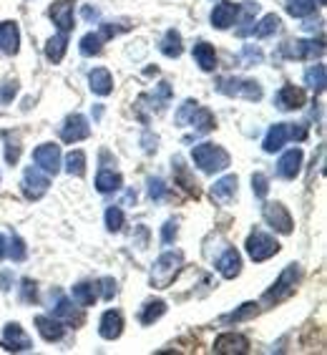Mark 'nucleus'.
Instances as JSON below:
<instances>
[{
	"instance_id": "28",
	"label": "nucleus",
	"mask_w": 327,
	"mask_h": 355,
	"mask_svg": "<svg viewBox=\"0 0 327 355\" xmlns=\"http://www.w3.org/2000/svg\"><path fill=\"white\" fill-rule=\"evenodd\" d=\"M73 300L81 302L84 307L93 305L98 300V282H78V285L73 287Z\"/></svg>"
},
{
	"instance_id": "40",
	"label": "nucleus",
	"mask_w": 327,
	"mask_h": 355,
	"mask_svg": "<svg viewBox=\"0 0 327 355\" xmlns=\"http://www.w3.org/2000/svg\"><path fill=\"white\" fill-rule=\"evenodd\" d=\"M106 227H109V232H119L124 227V212L119 207L106 209Z\"/></svg>"
},
{
	"instance_id": "32",
	"label": "nucleus",
	"mask_w": 327,
	"mask_h": 355,
	"mask_svg": "<svg viewBox=\"0 0 327 355\" xmlns=\"http://www.w3.org/2000/svg\"><path fill=\"white\" fill-rule=\"evenodd\" d=\"M239 13H242V26L244 28H239L237 30V35H250L252 30H254V23H252V18H254V15L259 13V6L257 3H242V6H239Z\"/></svg>"
},
{
	"instance_id": "33",
	"label": "nucleus",
	"mask_w": 327,
	"mask_h": 355,
	"mask_svg": "<svg viewBox=\"0 0 327 355\" xmlns=\"http://www.w3.org/2000/svg\"><path fill=\"white\" fill-rule=\"evenodd\" d=\"M171 164H174V174H176V181H179L181 187L187 189L189 194H194V197L199 194V189H196V181L187 174V167H184V161H181L179 156H176V159L171 161Z\"/></svg>"
},
{
	"instance_id": "9",
	"label": "nucleus",
	"mask_w": 327,
	"mask_h": 355,
	"mask_svg": "<svg viewBox=\"0 0 327 355\" xmlns=\"http://www.w3.org/2000/svg\"><path fill=\"white\" fill-rule=\"evenodd\" d=\"M33 159H35V164H38V169L46 172V174L56 176L58 172H61V149H58L56 144H41V147L33 152Z\"/></svg>"
},
{
	"instance_id": "49",
	"label": "nucleus",
	"mask_w": 327,
	"mask_h": 355,
	"mask_svg": "<svg viewBox=\"0 0 327 355\" xmlns=\"http://www.w3.org/2000/svg\"><path fill=\"white\" fill-rule=\"evenodd\" d=\"M23 300L26 302H35L38 300V290H35L33 280H23Z\"/></svg>"
},
{
	"instance_id": "20",
	"label": "nucleus",
	"mask_w": 327,
	"mask_h": 355,
	"mask_svg": "<svg viewBox=\"0 0 327 355\" xmlns=\"http://www.w3.org/2000/svg\"><path fill=\"white\" fill-rule=\"evenodd\" d=\"M216 270H219V275L227 280H234L239 275V270H242V260H239V252L237 250H227L222 255V257L216 260Z\"/></svg>"
},
{
	"instance_id": "6",
	"label": "nucleus",
	"mask_w": 327,
	"mask_h": 355,
	"mask_svg": "<svg viewBox=\"0 0 327 355\" xmlns=\"http://www.w3.org/2000/svg\"><path fill=\"white\" fill-rule=\"evenodd\" d=\"M325 53V46L320 41H310V38H297L282 46V56L295 58V61H307V58H320Z\"/></svg>"
},
{
	"instance_id": "34",
	"label": "nucleus",
	"mask_w": 327,
	"mask_h": 355,
	"mask_svg": "<svg viewBox=\"0 0 327 355\" xmlns=\"http://www.w3.org/2000/svg\"><path fill=\"white\" fill-rule=\"evenodd\" d=\"M315 8H317L315 0H287V13L292 18H307L315 13Z\"/></svg>"
},
{
	"instance_id": "17",
	"label": "nucleus",
	"mask_w": 327,
	"mask_h": 355,
	"mask_svg": "<svg viewBox=\"0 0 327 355\" xmlns=\"http://www.w3.org/2000/svg\"><path fill=\"white\" fill-rule=\"evenodd\" d=\"M124 330V318L116 310H109V313L101 315V322H98V333L104 340H116Z\"/></svg>"
},
{
	"instance_id": "47",
	"label": "nucleus",
	"mask_w": 327,
	"mask_h": 355,
	"mask_svg": "<svg viewBox=\"0 0 327 355\" xmlns=\"http://www.w3.org/2000/svg\"><path fill=\"white\" fill-rule=\"evenodd\" d=\"M164 194H167V184L161 179H149V197L151 199H161Z\"/></svg>"
},
{
	"instance_id": "35",
	"label": "nucleus",
	"mask_w": 327,
	"mask_h": 355,
	"mask_svg": "<svg viewBox=\"0 0 327 355\" xmlns=\"http://www.w3.org/2000/svg\"><path fill=\"white\" fill-rule=\"evenodd\" d=\"M66 172L71 176H84L86 174V154L84 152H71L66 156Z\"/></svg>"
},
{
	"instance_id": "43",
	"label": "nucleus",
	"mask_w": 327,
	"mask_h": 355,
	"mask_svg": "<svg viewBox=\"0 0 327 355\" xmlns=\"http://www.w3.org/2000/svg\"><path fill=\"white\" fill-rule=\"evenodd\" d=\"M262 58L265 56H262V51H259L257 46H244L239 61H242V66H254V63H259Z\"/></svg>"
},
{
	"instance_id": "16",
	"label": "nucleus",
	"mask_w": 327,
	"mask_h": 355,
	"mask_svg": "<svg viewBox=\"0 0 327 355\" xmlns=\"http://www.w3.org/2000/svg\"><path fill=\"white\" fill-rule=\"evenodd\" d=\"M18 46H21L18 23H13V21L0 23V51L8 53V56H15V53H18Z\"/></svg>"
},
{
	"instance_id": "18",
	"label": "nucleus",
	"mask_w": 327,
	"mask_h": 355,
	"mask_svg": "<svg viewBox=\"0 0 327 355\" xmlns=\"http://www.w3.org/2000/svg\"><path fill=\"white\" fill-rule=\"evenodd\" d=\"M35 327H38V333H41L43 340H61L63 333H66V327H63V322L58 320V318H50V315H38L35 318Z\"/></svg>"
},
{
	"instance_id": "37",
	"label": "nucleus",
	"mask_w": 327,
	"mask_h": 355,
	"mask_svg": "<svg viewBox=\"0 0 327 355\" xmlns=\"http://www.w3.org/2000/svg\"><path fill=\"white\" fill-rule=\"evenodd\" d=\"M305 84L312 91H322L325 89V66L317 63V66H310L305 73Z\"/></svg>"
},
{
	"instance_id": "15",
	"label": "nucleus",
	"mask_w": 327,
	"mask_h": 355,
	"mask_svg": "<svg viewBox=\"0 0 327 355\" xmlns=\"http://www.w3.org/2000/svg\"><path fill=\"white\" fill-rule=\"evenodd\" d=\"M305 91L299 89V86H292V84H285L279 89L277 93V106L282 111H295V109H302L305 106Z\"/></svg>"
},
{
	"instance_id": "29",
	"label": "nucleus",
	"mask_w": 327,
	"mask_h": 355,
	"mask_svg": "<svg viewBox=\"0 0 327 355\" xmlns=\"http://www.w3.org/2000/svg\"><path fill=\"white\" fill-rule=\"evenodd\" d=\"M164 313H167V302H164V300H149L147 305L141 307L139 320H141V325H151V322L159 320Z\"/></svg>"
},
{
	"instance_id": "19",
	"label": "nucleus",
	"mask_w": 327,
	"mask_h": 355,
	"mask_svg": "<svg viewBox=\"0 0 327 355\" xmlns=\"http://www.w3.org/2000/svg\"><path fill=\"white\" fill-rule=\"evenodd\" d=\"M299 164H302V149H290L279 156L277 174L285 176V179H295L299 174Z\"/></svg>"
},
{
	"instance_id": "12",
	"label": "nucleus",
	"mask_w": 327,
	"mask_h": 355,
	"mask_svg": "<svg viewBox=\"0 0 327 355\" xmlns=\"http://www.w3.org/2000/svg\"><path fill=\"white\" fill-rule=\"evenodd\" d=\"M3 343H6L8 350H15V353H26V350H33V343L26 335L18 322H8L6 330H3Z\"/></svg>"
},
{
	"instance_id": "31",
	"label": "nucleus",
	"mask_w": 327,
	"mask_h": 355,
	"mask_svg": "<svg viewBox=\"0 0 327 355\" xmlns=\"http://www.w3.org/2000/svg\"><path fill=\"white\" fill-rule=\"evenodd\" d=\"M279 26H282V21H279V15H274V13H270V15H265L262 21L254 26V30L252 33L257 35V38H270V35H274L279 30Z\"/></svg>"
},
{
	"instance_id": "21",
	"label": "nucleus",
	"mask_w": 327,
	"mask_h": 355,
	"mask_svg": "<svg viewBox=\"0 0 327 355\" xmlns=\"http://www.w3.org/2000/svg\"><path fill=\"white\" fill-rule=\"evenodd\" d=\"M287 139H290V124H274L265 136V152L267 154L279 152L287 144Z\"/></svg>"
},
{
	"instance_id": "50",
	"label": "nucleus",
	"mask_w": 327,
	"mask_h": 355,
	"mask_svg": "<svg viewBox=\"0 0 327 355\" xmlns=\"http://www.w3.org/2000/svg\"><path fill=\"white\" fill-rule=\"evenodd\" d=\"M0 290H10V272H3V275H0Z\"/></svg>"
},
{
	"instance_id": "39",
	"label": "nucleus",
	"mask_w": 327,
	"mask_h": 355,
	"mask_svg": "<svg viewBox=\"0 0 327 355\" xmlns=\"http://www.w3.org/2000/svg\"><path fill=\"white\" fill-rule=\"evenodd\" d=\"M101 46H104L101 33H88L81 38V53H84V56H98V53H101Z\"/></svg>"
},
{
	"instance_id": "27",
	"label": "nucleus",
	"mask_w": 327,
	"mask_h": 355,
	"mask_svg": "<svg viewBox=\"0 0 327 355\" xmlns=\"http://www.w3.org/2000/svg\"><path fill=\"white\" fill-rule=\"evenodd\" d=\"M66 46H68V35L66 33L53 35V38L46 43V58H48L50 63H61L63 56H66Z\"/></svg>"
},
{
	"instance_id": "25",
	"label": "nucleus",
	"mask_w": 327,
	"mask_h": 355,
	"mask_svg": "<svg viewBox=\"0 0 327 355\" xmlns=\"http://www.w3.org/2000/svg\"><path fill=\"white\" fill-rule=\"evenodd\" d=\"M194 61L199 63L202 71H214L216 69V53L214 46H209L207 41H199L194 46Z\"/></svg>"
},
{
	"instance_id": "45",
	"label": "nucleus",
	"mask_w": 327,
	"mask_h": 355,
	"mask_svg": "<svg viewBox=\"0 0 327 355\" xmlns=\"http://www.w3.org/2000/svg\"><path fill=\"white\" fill-rule=\"evenodd\" d=\"M15 93H18V81H6V84L0 86V101L3 104H10L15 98Z\"/></svg>"
},
{
	"instance_id": "36",
	"label": "nucleus",
	"mask_w": 327,
	"mask_h": 355,
	"mask_svg": "<svg viewBox=\"0 0 327 355\" xmlns=\"http://www.w3.org/2000/svg\"><path fill=\"white\" fill-rule=\"evenodd\" d=\"M3 141H6V161L13 167V164H18V159H21V139L13 136L10 131H6L3 134Z\"/></svg>"
},
{
	"instance_id": "13",
	"label": "nucleus",
	"mask_w": 327,
	"mask_h": 355,
	"mask_svg": "<svg viewBox=\"0 0 327 355\" xmlns=\"http://www.w3.org/2000/svg\"><path fill=\"white\" fill-rule=\"evenodd\" d=\"M73 0H58V3H53L48 10V15L53 18V23H56L58 28H61V33H68V30H73Z\"/></svg>"
},
{
	"instance_id": "24",
	"label": "nucleus",
	"mask_w": 327,
	"mask_h": 355,
	"mask_svg": "<svg viewBox=\"0 0 327 355\" xmlns=\"http://www.w3.org/2000/svg\"><path fill=\"white\" fill-rule=\"evenodd\" d=\"M88 84H91V91H93V93H98V96H109V93L113 91V78L106 69L91 71Z\"/></svg>"
},
{
	"instance_id": "7",
	"label": "nucleus",
	"mask_w": 327,
	"mask_h": 355,
	"mask_svg": "<svg viewBox=\"0 0 327 355\" xmlns=\"http://www.w3.org/2000/svg\"><path fill=\"white\" fill-rule=\"evenodd\" d=\"M262 217H265V222L270 224L274 232H279V235H292L295 224L285 204H279V202L265 204V207H262Z\"/></svg>"
},
{
	"instance_id": "2",
	"label": "nucleus",
	"mask_w": 327,
	"mask_h": 355,
	"mask_svg": "<svg viewBox=\"0 0 327 355\" xmlns=\"http://www.w3.org/2000/svg\"><path fill=\"white\" fill-rule=\"evenodd\" d=\"M181 265H184V255L181 252H164L151 267V285L164 290L174 282V277L179 275Z\"/></svg>"
},
{
	"instance_id": "8",
	"label": "nucleus",
	"mask_w": 327,
	"mask_h": 355,
	"mask_svg": "<svg viewBox=\"0 0 327 355\" xmlns=\"http://www.w3.org/2000/svg\"><path fill=\"white\" fill-rule=\"evenodd\" d=\"M23 194H26V199H30V202H35V199H41L46 192H48L50 181L48 176L43 174L38 167H30L26 169V174H23Z\"/></svg>"
},
{
	"instance_id": "1",
	"label": "nucleus",
	"mask_w": 327,
	"mask_h": 355,
	"mask_svg": "<svg viewBox=\"0 0 327 355\" xmlns=\"http://www.w3.org/2000/svg\"><path fill=\"white\" fill-rule=\"evenodd\" d=\"M191 159L204 174H214V172H224L230 167V154L224 152L219 144H199L191 149Z\"/></svg>"
},
{
	"instance_id": "30",
	"label": "nucleus",
	"mask_w": 327,
	"mask_h": 355,
	"mask_svg": "<svg viewBox=\"0 0 327 355\" xmlns=\"http://www.w3.org/2000/svg\"><path fill=\"white\" fill-rule=\"evenodd\" d=\"M181 51H184V46H181V33L179 30H167V35H164V41H161V53L169 58H179Z\"/></svg>"
},
{
	"instance_id": "41",
	"label": "nucleus",
	"mask_w": 327,
	"mask_h": 355,
	"mask_svg": "<svg viewBox=\"0 0 327 355\" xmlns=\"http://www.w3.org/2000/svg\"><path fill=\"white\" fill-rule=\"evenodd\" d=\"M257 302H244L242 305V310H237V313H230V315H224L222 320L224 322H239V320H244V318H250V315H254L257 313Z\"/></svg>"
},
{
	"instance_id": "44",
	"label": "nucleus",
	"mask_w": 327,
	"mask_h": 355,
	"mask_svg": "<svg viewBox=\"0 0 327 355\" xmlns=\"http://www.w3.org/2000/svg\"><path fill=\"white\" fill-rule=\"evenodd\" d=\"M252 192H254L259 199H265L267 192H270V181H267L265 174H254V176H252Z\"/></svg>"
},
{
	"instance_id": "38",
	"label": "nucleus",
	"mask_w": 327,
	"mask_h": 355,
	"mask_svg": "<svg viewBox=\"0 0 327 355\" xmlns=\"http://www.w3.org/2000/svg\"><path fill=\"white\" fill-rule=\"evenodd\" d=\"M26 255H28V250H26V242H23L21 237H10L8 239V247H6V257H10L13 262H23L26 260Z\"/></svg>"
},
{
	"instance_id": "51",
	"label": "nucleus",
	"mask_w": 327,
	"mask_h": 355,
	"mask_svg": "<svg viewBox=\"0 0 327 355\" xmlns=\"http://www.w3.org/2000/svg\"><path fill=\"white\" fill-rule=\"evenodd\" d=\"M84 18H86V21H98V10H96V8H84Z\"/></svg>"
},
{
	"instance_id": "14",
	"label": "nucleus",
	"mask_w": 327,
	"mask_h": 355,
	"mask_svg": "<svg viewBox=\"0 0 327 355\" xmlns=\"http://www.w3.org/2000/svg\"><path fill=\"white\" fill-rule=\"evenodd\" d=\"M239 15V6L237 3H230V0H222L219 6L212 10V26L219 30H227L230 26H234Z\"/></svg>"
},
{
	"instance_id": "4",
	"label": "nucleus",
	"mask_w": 327,
	"mask_h": 355,
	"mask_svg": "<svg viewBox=\"0 0 327 355\" xmlns=\"http://www.w3.org/2000/svg\"><path fill=\"white\" fill-rule=\"evenodd\" d=\"M216 91L224 96H237L247 98V101H259L262 98V86L252 78H219L216 81Z\"/></svg>"
},
{
	"instance_id": "22",
	"label": "nucleus",
	"mask_w": 327,
	"mask_h": 355,
	"mask_svg": "<svg viewBox=\"0 0 327 355\" xmlns=\"http://www.w3.org/2000/svg\"><path fill=\"white\" fill-rule=\"evenodd\" d=\"M234 194H237V176H234V174L222 176V179L212 187V197H214L216 202H222V204L232 202V199H234Z\"/></svg>"
},
{
	"instance_id": "5",
	"label": "nucleus",
	"mask_w": 327,
	"mask_h": 355,
	"mask_svg": "<svg viewBox=\"0 0 327 355\" xmlns=\"http://www.w3.org/2000/svg\"><path fill=\"white\" fill-rule=\"evenodd\" d=\"M247 252L254 262H265V260L274 257L279 252V242L274 237H270L267 232L254 230L250 237H247Z\"/></svg>"
},
{
	"instance_id": "10",
	"label": "nucleus",
	"mask_w": 327,
	"mask_h": 355,
	"mask_svg": "<svg viewBox=\"0 0 327 355\" xmlns=\"http://www.w3.org/2000/svg\"><path fill=\"white\" fill-rule=\"evenodd\" d=\"M212 350L219 355H242L250 350V340L239 333H222L219 338L214 340Z\"/></svg>"
},
{
	"instance_id": "52",
	"label": "nucleus",
	"mask_w": 327,
	"mask_h": 355,
	"mask_svg": "<svg viewBox=\"0 0 327 355\" xmlns=\"http://www.w3.org/2000/svg\"><path fill=\"white\" fill-rule=\"evenodd\" d=\"M6 247H8V239L3 235H0V260L6 257Z\"/></svg>"
},
{
	"instance_id": "46",
	"label": "nucleus",
	"mask_w": 327,
	"mask_h": 355,
	"mask_svg": "<svg viewBox=\"0 0 327 355\" xmlns=\"http://www.w3.org/2000/svg\"><path fill=\"white\" fill-rule=\"evenodd\" d=\"M176 224H179L176 219H169V222L164 224V230H161V242L164 244H171L176 239V232H179L176 230Z\"/></svg>"
},
{
	"instance_id": "53",
	"label": "nucleus",
	"mask_w": 327,
	"mask_h": 355,
	"mask_svg": "<svg viewBox=\"0 0 327 355\" xmlns=\"http://www.w3.org/2000/svg\"><path fill=\"white\" fill-rule=\"evenodd\" d=\"M320 3H325V0H320Z\"/></svg>"
},
{
	"instance_id": "48",
	"label": "nucleus",
	"mask_w": 327,
	"mask_h": 355,
	"mask_svg": "<svg viewBox=\"0 0 327 355\" xmlns=\"http://www.w3.org/2000/svg\"><path fill=\"white\" fill-rule=\"evenodd\" d=\"M98 285H101V298H104V300H111L113 295H116V280L104 277Z\"/></svg>"
},
{
	"instance_id": "11",
	"label": "nucleus",
	"mask_w": 327,
	"mask_h": 355,
	"mask_svg": "<svg viewBox=\"0 0 327 355\" xmlns=\"http://www.w3.org/2000/svg\"><path fill=\"white\" fill-rule=\"evenodd\" d=\"M88 134H91L88 121H86L81 113H73V116H68L61 126V139L66 141V144H76V141L88 139Z\"/></svg>"
},
{
	"instance_id": "42",
	"label": "nucleus",
	"mask_w": 327,
	"mask_h": 355,
	"mask_svg": "<svg viewBox=\"0 0 327 355\" xmlns=\"http://www.w3.org/2000/svg\"><path fill=\"white\" fill-rule=\"evenodd\" d=\"M56 318H66V320H78V315H76V307L71 305L68 300L66 298H58V302H56Z\"/></svg>"
},
{
	"instance_id": "26",
	"label": "nucleus",
	"mask_w": 327,
	"mask_h": 355,
	"mask_svg": "<svg viewBox=\"0 0 327 355\" xmlns=\"http://www.w3.org/2000/svg\"><path fill=\"white\" fill-rule=\"evenodd\" d=\"M96 189L101 194H111V192H119L121 189V174L119 172H111V169H101L96 176Z\"/></svg>"
},
{
	"instance_id": "3",
	"label": "nucleus",
	"mask_w": 327,
	"mask_h": 355,
	"mask_svg": "<svg viewBox=\"0 0 327 355\" xmlns=\"http://www.w3.org/2000/svg\"><path fill=\"white\" fill-rule=\"evenodd\" d=\"M297 280H299V265H287L285 270H282V275H279L277 282L262 295V302H265V305H277V302L287 300L295 293Z\"/></svg>"
},
{
	"instance_id": "23",
	"label": "nucleus",
	"mask_w": 327,
	"mask_h": 355,
	"mask_svg": "<svg viewBox=\"0 0 327 355\" xmlns=\"http://www.w3.org/2000/svg\"><path fill=\"white\" fill-rule=\"evenodd\" d=\"M187 126H191L196 134H209L216 126V121H214V116H212V111H209V109H204V106H196L194 113L189 116Z\"/></svg>"
}]
</instances>
